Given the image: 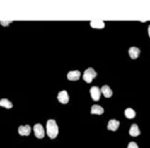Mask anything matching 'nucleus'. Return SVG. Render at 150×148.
I'll use <instances>...</instances> for the list:
<instances>
[{
    "label": "nucleus",
    "instance_id": "4",
    "mask_svg": "<svg viewBox=\"0 0 150 148\" xmlns=\"http://www.w3.org/2000/svg\"><path fill=\"white\" fill-rule=\"evenodd\" d=\"M90 93H91V96H92V98L94 99L95 101H100V89L98 88V87H92L91 89H90Z\"/></svg>",
    "mask_w": 150,
    "mask_h": 148
},
{
    "label": "nucleus",
    "instance_id": "7",
    "mask_svg": "<svg viewBox=\"0 0 150 148\" xmlns=\"http://www.w3.org/2000/svg\"><path fill=\"white\" fill-rule=\"evenodd\" d=\"M120 126V123L119 121H117L115 119H111L108 121V124H107V129L109 130V131H112V132H115L118 130Z\"/></svg>",
    "mask_w": 150,
    "mask_h": 148
},
{
    "label": "nucleus",
    "instance_id": "9",
    "mask_svg": "<svg viewBox=\"0 0 150 148\" xmlns=\"http://www.w3.org/2000/svg\"><path fill=\"white\" fill-rule=\"evenodd\" d=\"M140 54V50L139 49V48L137 47H131L130 49H129V55H130L131 59H136L139 58Z\"/></svg>",
    "mask_w": 150,
    "mask_h": 148
},
{
    "label": "nucleus",
    "instance_id": "16",
    "mask_svg": "<svg viewBox=\"0 0 150 148\" xmlns=\"http://www.w3.org/2000/svg\"><path fill=\"white\" fill-rule=\"evenodd\" d=\"M128 148H139V146H137V144L134 142V141H131V142L128 144Z\"/></svg>",
    "mask_w": 150,
    "mask_h": 148
},
{
    "label": "nucleus",
    "instance_id": "12",
    "mask_svg": "<svg viewBox=\"0 0 150 148\" xmlns=\"http://www.w3.org/2000/svg\"><path fill=\"white\" fill-rule=\"evenodd\" d=\"M100 92L103 93V95L105 96V98H110V96H112L113 95V92L111 91V89H110V87L107 85L103 86V88L100 89Z\"/></svg>",
    "mask_w": 150,
    "mask_h": 148
},
{
    "label": "nucleus",
    "instance_id": "15",
    "mask_svg": "<svg viewBox=\"0 0 150 148\" xmlns=\"http://www.w3.org/2000/svg\"><path fill=\"white\" fill-rule=\"evenodd\" d=\"M125 116L127 117L128 119H133L136 117V111H134L133 108H127L125 110Z\"/></svg>",
    "mask_w": 150,
    "mask_h": 148
},
{
    "label": "nucleus",
    "instance_id": "3",
    "mask_svg": "<svg viewBox=\"0 0 150 148\" xmlns=\"http://www.w3.org/2000/svg\"><path fill=\"white\" fill-rule=\"evenodd\" d=\"M33 132H34V135L35 137L39 140L41 138H44L45 137V131H44V128L41 124H36L34 127H33Z\"/></svg>",
    "mask_w": 150,
    "mask_h": 148
},
{
    "label": "nucleus",
    "instance_id": "5",
    "mask_svg": "<svg viewBox=\"0 0 150 148\" xmlns=\"http://www.w3.org/2000/svg\"><path fill=\"white\" fill-rule=\"evenodd\" d=\"M58 101L62 104H67L68 101H69V96L67 91H61L58 95Z\"/></svg>",
    "mask_w": 150,
    "mask_h": 148
},
{
    "label": "nucleus",
    "instance_id": "6",
    "mask_svg": "<svg viewBox=\"0 0 150 148\" xmlns=\"http://www.w3.org/2000/svg\"><path fill=\"white\" fill-rule=\"evenodd\" d=\"M80 77H81V72L79 70L69 71L67 73V79L70 81H77L80 79Z\"/></svg>",
    "mask_w": 150,
    "mask_h": 148
},
{
    "label": "nucleus",
    "instance_id": "14",
    "mask_svg": "<svg viewBox=\"0 0 150 148\" xmlns=\"http://www.w3.org/2000/svg\"><path fill=\"white\" fill-rule=\"evenodd\" d=\"M0 106L7 108V109H11V108L13 107V103L7 98H2V99H0Z\"/></svg>",
    "mask_w": 150,
    "mask_h": 148
},
{
    "label": "nucleus",
    "instance_id": "2",
    "mask_svg": "<svg viewBox=\"0 0 150 148\" xmlns=\"http://www.w3.org/2000/svg\"><path fill=\"white\" fill-rule=\"evenodd\" d=\"M96 76H97V72L95 71V69L92 67H89L84 71L83 79L86 83H91Z\"/></svg>",
    "mask_w": 150,
    "mask_h": 148
},
{
    "label": "nucleus",
    "instance_id": "8",
    "mask_svg": "<svg viewBox=\"0 0 150 148\" xmlns=\"http://www.w3.org/2000/svg\"><path fill=\"white\" fill-rule=\"evenodd\" d=\"M18 132L21 135H29L31 132V128L29 127V125H25V126H20L19 129H18Z\"/></svg>",
    "mask_w": 150,
    "mask_h": 148
},
{
    "label": "nucleus",
    "instance_id": "11",
    "mask_svg": "<svg viewBox=\"0 0 150 148\" xmlns=\"http://www.w3.org/2000/svg\"><path fill=\"white\" fill-rule=\"evenodd\" d=\"M129 134H130V135H132V137H137V135H140V131H139L137 125H136V124H133V125L131 126V128H130Z\"/></svg>",
    "mask_w": 150,
    "mask_h": 148
},
{
    "label": "nucleus",
    "instance_id": "10",
    "mask_svg": "<svg viewBox=\"0 0 150 148\" xmlns=\"http://www.w3.org/2000/svg\"><path fill=\"white\" fill-rule=\"evenodd\" d=\"M103 112H104V109L100 105L94 104L91 108V113L95 114V115H101V114H103Z\"/></svg>",
    "mask_w": 150,
    "mask_h": 148
},
{
    "label": "nucleus",
    "instance_id": "1",
    "mask_svg": "<svg viewBox=\"0 0 150 148\" xmlns=\"http://www.w3.org/2000/svg\"><path fill=\"white\" fill-rule=\"evenodd\" d=\"M46 129H47V135L50 138L54 140V138L57 137V135L59 134V127L57 125L55 120L54 119L48 120Z\"/></svg>",
    "mask_w": 150,
    "mask_h": 148
},
{
    "label": "nucleus",
    "instance_id": "13",
    "mask_svg": "<svg viewBox=\"0 0 150 148\" xmlns=\"http://www.w3.org/2000/svg\"><path fill=\"white\" fill-rule=\"evenodd\" d=\"M90 25L92 26L93 28H98V29H101L104 28V23L103 21H92L90 23Z\"/></svg>",
    "mask_w": 150,
    "mask_h": 148
},
{
    "label": "nucleus",
    "instance_id": "17",
    "mask_svg": "<svg viewBox=\"0 0 150 148\" xmlns=\"http://www.w3.org/2000/svg\"><path fill=\"white\" fill-rule=\"evenodd\" d=\"M148 35H149V37H150V25L148 26Z\"/></svg>",
    "mask_w": 150,
    "mask_h": 148
}]
</instances>
